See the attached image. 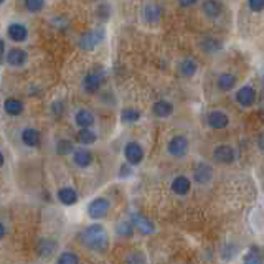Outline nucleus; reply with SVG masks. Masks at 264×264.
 Segmentation results:
<instances>
[{
    "instance_id": "nucleus-1",
    "label": "nucleus",
    "mask_w": 264,
    "mask_h": 264,
    "mask_svg": "<svg viewBox=\"0 0 264 264\" xmlns=\"http://www.w3.org/2000/svg\"><path fill=\"white\" fill-rule=\"evenodd\" d=\"M79 241L87 246L93 251H106L107 246H109V236H107V231L102 225L99 223H93L90 226H86V228L81 231L79 234Z\"/></svg>"
},
{
    "instance_id": "nucleus-2",
    "label": "nucleus",
    "mask_w": 264,
    "mask_h": 264,
    "mask_svg": "<svg viewBox=\"0 0 264 264\" xmlns=\"http://www.w3.org/2000/svg\"><path fill=\"white\" fill-rule=\"evenodd\" d=\"M106 40V30L102 27H94L91 30L84 32L78 38V47L83 51H94L98 47L102 45V41Z\"/></svg>"
},
{
    "instance_id": "nucleus-3",
    "label": "nucleus",
    "mask_w": 264,
    "mask_h": 264,
    "mask_svg": "<svg viewBox=\"0 0 264 264\" xmlns=\"http://www.w3.org/2000/svg\"><path fill=\"white\" fill-rule=\"evenodd\" d=\"M106 81V73L102 68L96 66V68H93L90 73H86L84 78H83V90L87 93V94H96L102 84Z\"/></svg>"
},
{
    "instance_id": "nucleus-4",
    "label": "nucleus",
    "mask_w": 264,
    "mask_h": 264,
    "mask_svg": "<svg viewBox=\"0 0 264 264\" xmlns=\"http://www.w3.org/2000/svg\"><path fill=\"white\" fill-rule=\"evenodd\" d=\"M164 17V9L157 2H147L141 9V18L147 25H157Z\"/></svg>"
},
{
    "instance_id": "nucleus-5",
    "label": "nucleus",
    "mask_w": 264,
    "mask_h": 264,
    "mask_svg": "<svg viewBox=\"0 0 264 264\" xmlns=\"http://www.w3.org/2000/svg\"><path fill=\"white\" fill-rule=\"evenodd\" d=\"M256 99H258V91H256V87L251 84L241 86L239 90L234 93V101H236V104H239L241 107H253L256 104Z\"/></svg>"
},
{
    "instance_id": "nucleus-6",
    "label": "nucleus",
    "mask_w": 264,
    "mask_h": 264,
    "mask_svg": "<svg viewBox=\"0 0 264 264\" xmlns=\"http://www.w3.org/2000/svg\"><path fill=\"white\" fill-rule=\"evenodd\" d=\"M200 9H202V13L205 18L219 20L225 13V4H223V0H203Z\"/></svg>"
},
{
    "instance_id": "nucleus-7",
    "label": "nucleus",
    "mask_w": 264,
    "mask_h": 264,
    "mask_svg": "<svg viewBox=\"0 0 264 264\" xmlns=\"http://www.w3.org/2000/svg\"><path fill=\"white\" fill-rule=\"evenodd\" d=\"M5 63L10 66V68L17 70V68H24L28 63V51H25L20 47H13L9 51H5Z\"/></svg>"
},
{
    "instance_id": "nucleus-8",
    "label": "nucleus",
    "mask_w": 264,
    "mask_h": 264,
    "mask_svg": "<svg viewBox=\"0 0 264 264\" xmlns=\"http://www.w3.org/2000/svg\"><path fill=\"white\" fill-rule=\"evenodd\" d=\"M188 149H190V141L185 136H173L167 144V152L170 153L172 157H177V159L187 156Z\"/></svg>"
},
{
    "instance_id": "nucleus-9",
    "label": "nucleus",
    "mask_w": 264,
    "mask_h": 264,
    "mask_svg": "<svg viewBox=\"0 0 264 264\" xmlns=\"http://www.w3.org/2000/svg\"><path fill=\"white\" fill-rule=\"evenodd\" d=\"M144 149L142 145L136 142V141H130L127 142L126 145H124V157H126V162L132 167L139 165L144 160Z\"/></svg>"
},
{
    "instance_id": "nucleus-10",
    "label": "nucleus",
    "mask_w": 264,
    "mask_h": 264,
    "mask_svg": "<svg viewBox=\"0 0 264 264\" xmlns=\"http://www.w3.org/2000/svg\"><path fill=\"white\" fill-rule=\"evenodd\" d=\"M109 208H111V203H109L106 198L98 196L87 205V215L93 219H99V218H104L109 213Z\"/></svg>"
},
{
    "instance_id": "nucleus-11",
    "label": "nucleus",
    "mask_w": 264,
    "mask_h": 264,
    "mask_svg": "<svg viewBox=\"0 0 264 264\" xmlns=\"http://www.w3.org/2000/svg\"><path fill=\"white\" fill-rule=\"evenodd\" d=\"M7 36L13 43H24L28 40V28L27 25L20 24V21H12V24L7 27Z\"/></svg>"
},
{
    "instance_id": "nucleus-12",
    "label": "nucleus",
    "mask_w": 264,
    "mask_h": 264,
    "mask_svg": "<svg viewBox=\"0 0 264 264\" xmlns=\"http://www.w3.org/2000/svg\"><path fill=\"white\" fill-rule=\"evenodd\" d=\"M207 124L208 127L215 129V130H222L230 126V117L226 113L219 111V109H215V111H210L207 116Z\"/></svg>"
},
{
    "instance_id": "nucleus-13",
    "label": "nucleus",
    "mask_w": 264,
    "mask_h": 264,
    "mask_svg": "<svg viewBox=\"0 0 264 264\" xmlns=\"http://www.w3.org/2000/svg\"><path fill=\"white\" fill-rule=\"evenodd\" d=\"M213 159L219 164H233L236 159V150L228 144H219L213 149Z\"/></svg>"
},
{
    "instance_id": "nucleus-14",
    "label": "nucleus",
    "mask_w": 264,
    "mask_h": 264,
    "mask_svg": "<svg viewBox=\"0 0 264 264\" xmlns=\"http://www.w3.org/2000/svg\"><path fill=\"white\" fill-rule=\"evenodd\" d=\"M177 73H179L182 78H185V79L193 78L196 73H198V63H196V60H195V58H192V56L182 58V60L179 61V64H177Z\"/></svg>"
},
{
    "instance_id": "nucleus-15",
    "label": "nucleus",
    "mask_w": 264,
    "mask_h": 264,
    "mask_svg": "<svg viewBox=\"0 0 264 264\" xmlns=\"http://www.w3.org/2000/svg\"><path fill=\"white\" fill-rule=\"evenodd\" d=\"M130 225H132V228H134V231L141 233V234H152L153 231H156V226H153L150 219H147L145 216L139 215V213L132 215Z\"/></svg>"
},
{
    "instance_id": "nucleus-16",
    "label": "nucleus",
    "mask_w": 264,
    "mask_h": 264,
    "mask_svg": "<svg viewBox=\"0 0 264 264\" xmlns=\"http://www.w3.org/2000/svg\"><path fill=\"white\" fill-rule=\"evenodd\" d=\"M236 84H238V78H236V75H233L230 71H225L222 75H218V78H216V87L222 93L233 91L234 87H236Z\"/></svg>"
},
{
    "instance_id": "nucleus-17",
    "label": "nucleus",
    "mask_w": 264,
    "mask_h": 264,
    "mask_svg": "<svg viewBox=\"0 0 264 264\" xmlns=\"http://www.w3.org/2000/svg\"><path fill=\"white\" fill-rule=\"evenodd\" d=\"M20 139H21V142H24V145L33 149V147H38L40 145L41 134H40V130L35 129V127H25L24 130H21Z\"/></svg>"
},
{
    "instance_id": "nucleus-18",
    "label": "nucleus",
    "mask_w": 264,
    "mask_h": 264,
    "mask_svg": "<svg viewBox=\"0 0 264 264\" xmlns=\"http://www.w3.org/2000/svg\"><path fill=\"white\" fill-rule=\"evenodd\" d=\"M152 114L159 119H167L173 114V104L167 99H159L152 104Z\"/></svg>"
},
{
    "instance_id": "nucleus-19",
    "label": "nucleus",
    "mask_w": 264,
    "mask_h": 264,
    "mask_svg": "<svg viewBox=\"0 0 264 264\" xmlns=\"http://www.w3.org/2000/svg\"><path fill=\"white\" fill-rule=\"evenodd\" d=\"M93 152L90 149H84V147H79V149H75L73 150V162L75 165L81 167V168H86L93 164Z\"/></svg>"
},
{
    "instance_id": "nucleus-20",
    "label": "nucleus",
    "mask_w": 264,
    "mask_h": 264,
    "mask_svg": "<svg viewBox=\"0 0 264 264\" xmlns=\"http://www.w3.org/2000/svg\"><path fill=\"white\" fill-rule=\"evenodd\" d=\"M198 45H200V50L203 51L205 55H215V53H218V51H222V48H223L222 40L213 38V36H207V38H202Z\"/></svg>"
},
{
    "instance_id": "nucleus-21",
    "label": "nucleus",
    "mask_w": 264,
    "mask_h": 264,
    "mask_svg": "<svg viewBox=\"0 0 264 264\" xmlns=\"http://www.w3.org/2000/svg\"><path fill=\"white\" fill-rule=\"evenodd\" d=\"M94 114L90 109H78L75 114V122L79 129H86V127H93L94 126Z\"/></svg>"
},
{
    "instance_id": "nucleus-22",
    "label": "nucleus",
    "mask_w": 264,
    "mask_h": 264,
    "mask_svg": "<svg viewBox=\"0 0 264 264\" xmlns=\"http://www.w3.org/2000/svg\"><path fill=\"white\" fill-rule=\"evenodd\" d=\"M190 188H192V182H190V179L185 177V175H179V177H175L172 182V192L179 196L187 195L190 192Z\"/></svg>"
},
{
    "instance_id": "nucleus-23",
    "label": "nucleus",
    "mask_w": 264,
    "mask_h": 264,
    "mask_svg": "<svg viewBox=\"0 0 264 264\" xmlns=\"http://www.w3.org/2000/svg\"><path fill=\"white\" fill-rule=\"evenodd\" d=\"M4 111L12 117H17L20 114H24L25 104H24V101H20L17 98H9L4 102Z\"/></svg>"
},
{
    "instance_id": "nucleus-24",
    "label": "nucleus",
    "mask_w": 264,
    "mask_h": 264,
    "mask_svg": "<svg viewBox=\"0 0 264 264\" xmlns=\"http://www.w3.org/2000/svg\"><path fill=\"white\" fill-rule=\"evenodd\" d=\"M58 200H60L63 205L66 207H71V205H75L78 202V193L75 188L71 187H63L58 190Z\"/></svg>"
},
{
    "instance_id": "nucleus-25",
    "label": "nucleus",
    "mask_w": 264,
    "mask_h": 264,
    "mask_svg": "<svg viewBox=\"0 0 264 264\" xmlns=\"http://www.w3.org/2000/svg\"><path fill=\"white\" fill-rule=\"evenodd\" d=\"M76 141L81 145H91V144H94L98 141V134L91 127L79 129L78 134H76Z\"/></svg>"
},
{
    "instance_id": "nucleus-26",
    "label": "nucleus",
    "mask_w": 264,
    "mask_h": 264,
    "mask_svg": "<svg viewBox=\"0 0 264 264\" xmlns=\"http://www.w3.org/2000/svg\"><path fill=\"white\" fill-rule=\"evenodd\" d=\"M193 177L198 183H207L211 180V177H213V170H211V167L207 165V164H200L196 168H195V173Z\"/></svg>"
},
{
    "instance_id": "nucleus-27",
    "label": "nucleus",
    "mask_w": 264,
    "mask_h": 264,
    "mask_svg": "<svg viewBox=\"0 0 264 264\" xmlns=\"http://www.w3.org/2000/svg\"><path fill=\"white\" fill-rule=\"evenodd\" d=\"M141 117H142V113L139 111L137 107H126L122 109L121 113V121L124 124H136L141 121Z\"/></svg>"
},
{
    "instance_id": "nucleus-28",
    "label": "nucleus",
    "mask_w": 264,
    "mask_h": 264,
    "mask_svg": "<svg viewBox=\"0 0 264 264\" xmlns=\"http://www.w3.org/2000/svg\"><path fill=\"white\" fill-rule=\"evenodd\" d=\"M94 13H96V17L102 21H107L113 15V7L109 2H99L96 4V9H94Z\"/></svg>"
},
{
    "instance_id": "nucleus-29",
    "label": "nucleus",
    "mask_w": 264,
    "mask_h": 264,
    "mask_svg": "<svg viewBox=\"0 0 264 264\" xmlns=\"http://www.w3.org/2000/svg\"><path fill=\"white\" fill-rule=\"evenodd\" d=\"M21 2H24V9L28 13H40L47 7V0H21Z\"/></svg>"
},
{
    "instance_id": "nucleus-30",
    "label": "nucleus",
    "mask_w": 264,
    "mask_h": 264,
    "mask_svg": "<svg viewBox=\"0 0 264 264\" xmlns=\"http://www.w3.org/2000/svg\"><path fill=\"white\" fill-rule=\"evenodd\" d=\"M56 249V243L53 239H48V238H43L40 243H38V248H36V251H38L40 256H51L53 251Z\"/></svg>"
},
{
    "instance_id": "nucleus-31",
    "label": "nucleus",
    "mask_w": 264,
    "mask_h": 264,
    "mask_svg": "<svg viewBox=\"0 0 264 264\" xmlns=\"http://www.w3.org/2000/svg\"><path fill=\"white\" fill-rule=\"evenodd\" d=\"M73 150H75V145H73V142L68 141V139H60V141L56 142L58 156H68V153H73Z\"/></svg>"
},
{
    "instance_id": "nucleus-32",
    "label": "nucleus",
    "mask_w": 264,
    "mask_h": 264,
    "mask_svg": "<svg viewBox=\"0 0 264 264\" xmlns=\"http://www.w3.org/2000/svg\"><path fill=\"white\" fill-rule=\"evenodd\" d=\"M56 264H79V258H78V254L71 253V251H66V253H61L60 256H58Z\"/></svg>"
},
{
    "instance_id": "nucleus-33",
    "label": "nucleus",
    "mask_w": 264,
    "mask_h": 264,
    "mask_svg": "<svg viewBox=\"0 0 264 264\" xmlns=\"http://www.w3.org/2000/svg\"><path fill=\"white\" fill-rule=\"evenodd\" d=\"M116 233L122 234V236H130V234L134 233V228H132L130 222H121L116 225Z\"/></svg>"
},
{
    "instance_id": "nucleus-34",
    "label": "nucleus",
    "mask_w": 264,
    "mask_h": 264,
    "mask_svg": "<svg viewBox=\"0 0 264 264\" xmlns=\"http://www.w3.org/2000/svg\"><path fill=\"white\" fill-rule=\"evenodd\" d=\"M249 12L253 13H261L264 10V0H246Z\"/></svg>"
},
{
    "instance_id": "nucleus-35",
    "label": "nucleus",
    "mask_w": 264,
    "mask_h": 264,
    "mask_svg": "<svg viewBox=\"0 0 264 264\" xmlns=\"http://www.w3.org/2000/svg\"><path fill=\"white\" fill-rule=\"evenodd\" d=\"M127 264H145V259L141 253H134L127 258Z\"/></svg>"
},
{
    "instance_id": "nucleus-36",
    "label": "nucleus",
    "mask_w": 264,
    "mask_h": 264,
    "mask_svg": "<svg viewBox=\"0 0 264 264\" xmlns=\"http://www.w3.org/2000/svg\"><path fill=\"white\" fill-rule=\"evenodd\" d=\"M177 4L182 9H192L196 4H200V0H177Z\"/></svg>"
},
{
    "instance_id": "nucleus-37",
    "label": "nucleus",
    "mask_w": 264,
    "mask_h": 264,
    "mask_svg": "<svg viewBox=\"0 0 264 264\" xmlns=\"http://www.w3.org/2000/svg\"><path fill=\"white\" fill-rule=\"evenodd\" d=\"M51 111H53V114H56V116L63 114V102L61 101H55L53 104H51Z\"/></svg>"
},
{
    "instance_id": "nucleus-38",
    "label": "nucleus",
    "mask_w": 264,
    "mask_h": 264,
    "mask_svg": "<svg viewBox=\"0 0 264 264\" xmlns=\"http://www.w3.org/2000/svg\"><path fill=\"white\" fill-rule=\"evenodd\" d=\"M132 172V167L129 165V164H124V165H121V170H119V175L121 177H127V175Z\"/></svg>"
},
{
    "instance_id": "nucleus-39",
    "label": "nucleus",
    "mask_w": 264,
    "mask_h": 264,
    "mask_svg": "<svg viewBox=\"0 0 264 264\" xmlns=\"http://www.w3.org/2000/svg\"><path fill=\"white\" fill-rule=\"evenodd\" d=\"M245 264H262V261H261V258L259 256H246V259H245Z\"/></svg>"
},
{
    "instance_id": "nucleus-40",
    "label": "nucleus",
    "mask_w": 264,
    "mask_h": 264,
    "mask_svg": "<svg viewBox=\"0 0 264 264\" xmlns=\"http://www.w3.org/2000/svg\"><path fill=\"white\" fill-rule=\"evenodd\" d=\"M4 55H5V41H4L2 36H0V58H2Z\"/></svg>"
},
{
    "instance_id": "nucleus-41",
    "label": "nucleus",
    "mask_w": 264,
    "mask_h": 264,
    "mask_svg": "<svg viewBox=\"0 0 264 264\" xmlns=\"http://www.w3.org/2000/svg\"><path fill=\"white\" fill-rule=\"evenodd\" d=\"M5 233H7V230H5V226L0 223V239H2L4 236H5Z\"/></svg>"
},
{
    "instance_id": "nucleus-42",
    "label": "nucleus",
    "mask_w": 264,
    "mask_h": 264,
    "mask_svg": "<svg viewBox=\"0 0 264 264\" xmlns=\"http://www.w3.org/2000/svg\"><path fill=\"white\" fill-rule=\"evenodd\" d=\"M4 164H5V157H4L2 150H0V167H4Z\"/></svg>"
},
{
    "instance_id": "nucleus-43",
    "label": "nucleus",
    "mask_w": 264,
    "mask_h": 264,
    "mask_svg": "<svg viewBox=\"0 0 264 264\" xmlns=\"http://www.w3.org/2000/svg\"><path fill=\"white\" fill-rule=\"evenodd\" d=\"M2 4H5V0H0V5H2Z\"/></svg>"
},
{
    "instance_id": "nucleus-44",
    "label": "nucleus",
    "mask_w": 264,
    "mask_h": 264,
    "mask_svg": "<svg viewBox=\"0 0 264 264\" xmlns=\"http://www.w3.org/2000/svg\"><path fill=\"white\" fill-rule=\"evenodd\" d=\"M94 2H98V0H94Z\"/></svg>"
}]
</instances>
